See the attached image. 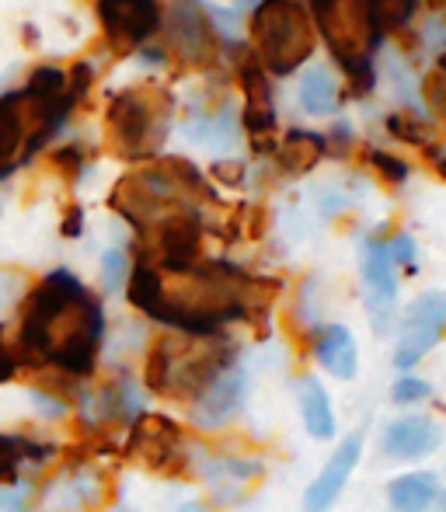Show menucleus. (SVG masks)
<instances>
[{
	"instance_id": "a878e982",
	"label": "nucleus",
	"mask_w": 446,
	"mask_h": 512,
	"mask_svg": "<svg viewBox=\"0 0 446 512\" xmlns=\"http://www.w3.org/2000/svg\"><path fill=\"white\" fill-rule=\"evenodd\" d=\"M384 126L391 129L398 140L405 143H415V147L426 150L429 147V133H426V122H419V115L415 112H391L384 119Z\"/></svg>"
},
{
	"instance_id": "c756f323",
	"label": "nucleus",
	"mask_w": 446,
	"mask_h": 512,
	"mask_svg": "<svg viewBox=\"0 0 446 512\" xmlns=\"http://www.w3.org/2000/svg\"><path fill=\"white\" fill-rule=\"evenodd\" d=\"M32 405H35V411H39L42 418H49V422L70 415V401L63 398L60 391H46V387H35V391H32Z\"/></svg>"
},
{
	"instance_id": "9d476101",
	"label": "nucleus",
	"mask_w": 446,
	"mask_h": 512,
	"mask_svg": "<svg viewBox=\"0 0 446 512\" xmlns=\"http://www.w3.org/2000/svg\"><path fill=\"white\" fill-rule=\"evenodd\" d=\"M126 450L133 453L147 471L168 474V478H178V474L189 467V453H185L182 429L164 415H140L136 418V422L129 425Z\"/></svg>"
},
{
	"instance_id": "58836bf2",
	"label": "nucleus",
	"mask_w": 446,
	"mask_h": 512,
	"mask_svg": "<svg viewBox=\"0 0 446 512\" xmlns=\"http://www.w3.org/2000/svg\"><path fill=\"white\" fill-rule=\"evenodd\" d=\"M440 512H446V492L440 495Z\"/></svg>"
},
{
	"instance_id": "423d86ee",
	"label": "nucleus",
	"mask_w": 446,
	"mask_h": 512,
	"mask_svg": "<svg viewBox=\"0 0 446 512\" xmlns=\"http://www.w3.org/2000/svg\"><path fill=\"white\" fill-rule=\"evenodd\" d=\"M168 91L157 88L154 81L140 88L115 91L105 108V129L109 143L126 161H143L150 157L164 140V122H168Z\"/></svg>"
},
{
	"instance_id": "72a5a7b5",
	"label": "nucleus",
	"mask_w": 446,
	"mask_h": 512,
	"mask_svg": "<svg viewBox=\"0 0 446 512\" xmlns=\"http://www.w3.org/2000/svg\"><path fill=\"white\" fill-rule=\"evenodd\" d=\"M18 370H21L18 349H14V342H7L4 328H0V384H7V380L18 377Z\"/></svg>"
},
{
	"instance_id": "bb28decb",
	"label": "nucleus",
	"mask_w": 446,
	"mask_h": 512,
	"mask_svg": "<svg viewBox=\"0 0 446 512\" xmlns=\"http://www.w3.org/2000/svg\"><path fill=\"white\" fill-rule=\"evenodd\" d=\"M366 161H370V168L380 171V178H384L387 185H405L408 182V164L401 161V157L384 154V150H366Z\"/></svg>"
},
{
	"instance_id": "412c9836",
	"label": "nucleus",
	"mask_w": 446,
	"mask_h": 512,
	"mask_svg": "<svg viewBox=\"0 0 446 512\" xmlns=\"http://www.w3.org/2000/svg\"><path fill=\"white\" fill-rule=\"evenodd\" d=\"M297 398H300V418H304L307 432L314 439H332L335 436V408L328 401V391L314 373H304L297 380Z\"/></svg>"
},
{
	"instance_id": "f3484780",
	"label": "nucleus",
	"mask_w": 446,
	"mask_h": 512,
	"mask_svg": "<svg viewBox=\"0 0 446 512\" xmlns=\"http://www.w3.org/2000/svg\"><path fill=\"white\" fill-rule=\"evenodd\" d=\"M359 453H363V436H359V432L345 436L342 443L335 446V453L328 457V464L321 467V474L307 485L304 512H332L335 509L338 495L345 492V481H349V474L356 471Z\"/></svg>"
},
{
	"instance_id": "393cba45",
	"label": "nucleus",
	"mask_w": 446,
	"mask_h": 512,
	"mask_svg": "<svg viewBox=\"0 0 446 512\" xmlns=\"http://www.w3.org/2000/svg\"><path fill=\"white\" fill-rule=\"evenodd\" d=\"M129 269H133V262H129L126 251H122V248H109V251H105V255H102V286H105V293L126 290Z\"/></svg>"
},
{
	"instance_id": "5701e85b",
	"label": "nucleus",
	"mask_w": 446,
	"mask_h": 512,
	"mask_svg": "<svg viewBox=\"0 0 446 512\" xmlns=\"http://www.w3.org/2000/svg\"><path fill=\"white\" fill-rule=\"evenodd\" d=\"M300 102H304V108L311 115H328V112H335V102H338V95H335V81H332V74L328 70H311V74L304 77V84H300Z\"/></svg>"
},
{
	"instance_id": "473e14b6",
	"label": "nucleus",
	"mask_w": 446,
	"mask_h": 512,
	"mask_svg": "<svg viewBox=\"0 0 446 512\" xmlns=\"http://www.w3.org/2000/svg\"><path fill=\"white\" fill-rule=\"evenodd\" d=\"M25 293H28V283H25V276H21V272L0 269V310L18 304Z\"/></svg>"
},
{
	"instance_id": "e433bc0d",
	"label": "nucleus",
	"mask_w": 446,
	"mask_h": 512,
	"mask_svg": "<svg viewBox=\"0 0 446 512\" xmlns=\"http://www.w3.org/2000/svg\"><path fill=\"white\" fill-rule=\"evenodd\" d=\"M171 512H210V506H206V502H185V506H178Z\"/></svg>"
},
{
	"instance_id": "6e6552de",
	"label": "nucleus",
	"mask_w": 446,
	"mask_h": 512,
	"mask_svg": "<svg viewBox=\"0 0 446 512\" xmlns=\"http://www.w3.org/2000/svg\"><path fill=\"white\" fill-rule=\"evenodd\" d=\"M161 25L168 32V60L182 63H210L220 49L217 28H213L210 14L196 4V0H168V7H161Z\"/></svg>"
},
{
	"instance_id": "c85d7f7f",
	"label": "nucleus",
	"mask_w": 446,
	"mask_h": 512,
	"mask_svg": "<svg viewBox=\"0 0 446 512\" xmlns=\"http://www.w3.org/2000/svg\"><path fill=\"white\" fill-rule=\"evenodd\" d=\"M429 394H433V387H429L422 377H412V373H405V377L391 387L394 405H419V401H426Z\"/></svg>"
},
{
	"instance_id": "dca6fc26",
	"label": "nucleus",
	"mask_w": 446,
	"mask_h": 512,
	"mask_svg": "<svg viewBox=\"0 0 446 512\" xmlns=\"http://www.w3.org/2000/svg\"><path fill=\"white\" fill-rule=\"evenodd\" d=\"M398 265L387 255V244L380 237H370L363 244V283H366V307H370V321L377 331H387L394 314V300H398Z\"/></svg>"
},
{
	"instance_id": "0eeeda50",
	"label": "nucleus",
	"mask_w": 446,
	"mask_h": 512,
	"mask_svg": "<svg viewBox=\"0 0 446 512\" xmlns=\"http://www.w3.org/2000/svg\"><path fill=\"white\" fill-rule=\"evenodd\" d=\"M112 481L95 460H67L46 485L39 488L35 509L39 512H98L109 506Z\"/></svg>"
},
{
	"instance_id": "f257e3e1",
	"label": "nucleus",
	"mask_w": 446,
	"mask_h": 512,
	"mask_svg": "<svg viewBox=\"0 0 446 512\" xmlns=\"http://www.w3.org/2000/svg\"><path fill=\"white\" fill-rule=\"evenodd\" d=\"M105 338V310L70 269L46 272L21 297L18 359L28 370H56L60 377L88 380L98 366Z\"/></svg>"
},
{
	"instance_id": "f704fd0d",
	"label": "nucleus",
	"mask_w": 446,
	"mask_h": 512,
	"mask_svg": "<svg viewBox=\"0 0 446 512\" xmlns=\"http://www.w3.org/2000/svg\"><path fill=\"white\" fill-rule=\"evenodd\" d=\"M426 157H429V164L436 168V175L446 178V150H440V147H433V143H429V147H426Z\"/></svg>"
},
{
	"instance_id": "b1692460",
	"label": "nucleus",
	"mask_w": 446,
	"mask_h": 512,
	"mask_svg": "<svg viewBox=\"0 0 446 512\" xmlns=\"http://www.w3.org/2000/svg\"><path fill=\"white\" fill-rule=\"evenodd\" d=\"M32 98H60L67 95V70L53 67V63H42L28 74V81L21 84Z\"/></svg>"
},
{
	"instance_id": "cd10ccee",
	"label": "nucleus",
	"mask_w": 446,
	"mask_h": 512,
	"mask_svg": "<svg viewBox=\"0 0 446 512\" xmlns=\"http://www.w3.org/2000/svg\"><path fill=\"white\" fill-rule=\"evenodd\" d=\"M35 509V485L18 481V485H0V512H32Z\"/></svg>"
},
{
	"instance_id": "4be33fe9",
	"label": "nucleus",
	"mask_w": 446,
	"mask_h": 512,
	"mask_svg": "<svg viewBox=\"0 0 446 512\" xmlns=\"http://www.w3.org/2000/svg\"><path fill=\"white\" fill-rule=\"evenodd\" d=\"M387 499H391L394 512H426L440 499V481L429 471L401 474V478L387 488Z\"/></svg>"
},
{
	"instance_id": "2f4dec72",
	"label": "nucleus",
	"mask_w": 446,
	"mask_h": 512,
	"mask_svg": "<svg viewBox=\"0 0 446 512\" xmlns=\"http://www.w3.org/2000/svg\"><path fill=\"white\" fill-rule=\"evenodd\" d=\"M53 161H56V168H60L67 178H81L84 175V164H88V161H84V147H81V143H67V147H60L53 154Z\"/></svg>"
},
{
	"instance_id": "f8f14e48",
	"label": "nucleus",
	"mask_w": 446,
	"mask_h": 512,
	"mask_svg": "<svg viewBox=\"0 0 446 512\" xmlns=\"http://www.w3.org/2000/svg\"><path fill=\"white\" fill-rule=\"evenodd\" d=\"M77 411L88 429H102V425H133L140 415H147V398H143L140 384L129 373H119L102 391H81L77 394Z\"/></svg>"
},
{
	"instance_id": "ddd939ff",
	"label": "nucleus",
	"mask_w": 446,
	"mask_h": 512,
	"mask_svg": "<svg viewBox=\"0 0 446 512\" xmlns=\"http://www.w3.org/2000/svg\"><path fill=\"white\" fill-rule=\"evenodd\" d=\"M98 21L115 49H140L161 28V0H98Z\"/></svg>"
},
{
	"instance_id": "4468645a",
	"label": "nucleus",
	"mask_w": 446,
	"mask_h": 512,
	"mask_svg": "<svg viewBox=\"0 0 446 512\" xmlns=\"http://www.w3.org/2000/svg\"><path fill=\"white\" fill-rule=\"evenodd\" d=\"M244 398H248V373L234 359L192 398V422L199 429H223L244 408Z\"/></svg>"
},
{
	"instance_id": "ea45409f",
	"label": "nucleus",
	"mask_w": 446,
	"mask_h": 512,
	"mask_svg": "<svg viewBox=\"0 0 446 512\" xmlns=\"http://www.w3.org/2000/svg\"><path fill=\"white\" fill-rule=\"evenodd\" d=\"M0 209H4V203H0Z\"/></svg>"
},
{
	"instance_id": "39448f33",
	"label": "nucleus",
	"mask_w": 446,
	"mask_h": 512,
	"mask_svg": "<svg viewBox=\"0 0 446 512\" xmlns=\"http://www.w3.org/2000/svg\"><path fill=\"white\" fill-rule=\"evenodd\" d=\"M251 56L265 74L286 77L314 53V21L300 0H262L248 21Z\"/></svg>"
},
{
	"instance_id": "f03ea898",
	"label": "nucleus",
	"mask_w": 446,
	"mask_h": 512,
	"mask_svg": "<svg viewBox=\"0 0 446 512\" xmlns=\"http://www.w3.org/2000/svg\"><path fill=\"white\" fill-rule=\"evenodd\" d=\"M415 11L419 0H311V21L342 70L373 60L380 42L408 28Z\"/></svg>"
},
{
	"instance_id": "7c9ffc66",
	"label": "nucleus",
	"mask_w": 446,
	"mask_h": 512,
	"mask_svg": "<svg viewBox=\"0 0 446 512\" xmlns=\"http://www.w3.org/2000/svg\"><path fill=\"white\" fill-rule=\"evenodd\" d=\"M387 255H391V262L394 265H405L408 272H415V258H419V248H415V241H412V234H391L387 237Z\"/></svg>"
},
{
	"instance_id": "20e7f679",
	"label": "nucleus",
	"mask_w": 446,
	"mask_h": 512,
	"mask_svg": "<svg viewBox=\"0 0 446 512\" xmlns=\"http://www.w3.org/2000/svg\"><path fill=\"white\" fill-rule=\"evenodd\" d=\"M77 98H32L25 88L0 95V182L49 147L67 126Z\"/></svg>"
},
{
	"instance_id": "6ab92c4d",
	"label": "nucleus",
	"mask_w": 446,
	"mask_h": 512,
	"mask_svg": "<svg viewBox=\"0 0 446 512\" xmlns=\"http://www.w3.org/2000/svg\"><path fill=\"white\" fill-rule=\"evenodd\" d=\"M314 356H318V363L338 380H352L359 370L356 338H352V331L345 328V324H325V328L314 335Z\"/></svg>"
},
{
	"instance_id": "1a4fd4ad",
	"label": "nucleus",
	"mask_w": 446,
	"mask_h": 512,
	"mask_svg": "<svg viewBox=\"0 0 446 512\" xmlns=\"http://www.w3.org/2000/svg\"><path fill=\"white\" fill-rule=\"evenodd\" d=\"M446 335V293L426 290L412 300L401 321V335L394 345V366L398 370H415L429 352L440 345Z\"/></svg>"
},
{
	"instance_id": "4c0bfd02",
	"label": "nucleus",
	"mask_w": 446,
	"mask_h": 512,
	"mask_svg": "<svg viewBox=\"0 0 446 512\" xmlns=\"http://www.w3.org/2000/svg\"><path fill=\"white\" fill-rule=\"evenodd\" d=\"M262 0H234V14H248L251 7H258Z\"/></svg>"
},
{
	"instance_id": "7ed1b4c3",
	"label": "nucleus",
	"mask_w": 446,
	"mask_h": 512,
	"mask_svg": "<svg viewBox=\"0 0 446 512\" xmlns=\"http://www.w3.org/2000/svg\"><path fill=\"white\" fill-rule=\"evenodd\" d=\"M237 359V345L223 335H164L143 359V380L154 394L192 401L213 377Z\"/></svg>"
},
{
	"instance_id": "9b49d317",
	"label": "nucleus",
	"mask_w": 446,
	"mask_h": 512,
	"mask_svg": "<svg viewBox=\"0 0 446 512\" xmlns=\"http://www.w3.org/2000/svg\"><path fill=\"white\" fill-rule=\"evenodd\" d=\"M237 81L244 91V129H248L255 150H276V105H272V81L262 63L244 49L237 56Z\"/></svg>"
},
{
	"instance_id": "c9c22d12",
	"label": "nucleus",
	"mask_w": 446,
	"mask_h": 512,
	"mask_svg": "<svg viewBox=\"0 0 446 512\" xmlns=\"http://www.w3.org/2000/svg\"><path fill=\"white\" fill-rule=\"evenodd\" d=\"M63 234H67V237H77V234H81V209H70V213H67V223H63Z\"/></svg>"
},
{
	"instance_id": "2eb2a0df",
	"label": "nucleus",
	"mask_w": 446,
	"mask_h": 512,
	"mask_svg": "<svg viewBox=\"0 0 446 512\" xmlns=\"http://www.w3.org/2000/svg\"><path fill=\"white\" fill-rule=\"evenodd\" d=\"M196 471L203 485L220 506H234L251 492L258 478H262V460L258 457H237V453H203L196 460Z\"/></svg>"
},
{
	"instance_id": "a211bd4d",
	"label": "nucleus",
	"mask_w": 446,
	"mask_h": 512,
	"mask_svg": "<svg viewBox=\"0 0 446 512\" xmlns=\"http://www.w3.org/2000/svg\"><path fill=\"white\" fill-rule=\"evenodd\" d=\"M387 457L394 460H422L440 446V425L426 415H408L398 418L384 429V439H380Z\"/></svg>"
},
{
	"instance_id": "aec40b11",
	"label": "nucleus",
	"mask_w": 446,
	"mask_h": 512,
	"mask_svg": "<svg viewBox=\"0 0 446 512\" xmlns=\"http://www.w3.org/2000/svg\"><path fill=\"white\" fill-rule=\"evenodd\" d=\"M328 140L314 129H290L283 140L276 143V164L286 175H307V171L318 168V161L325 157Z\"/></svg>"
}]
</instances>
